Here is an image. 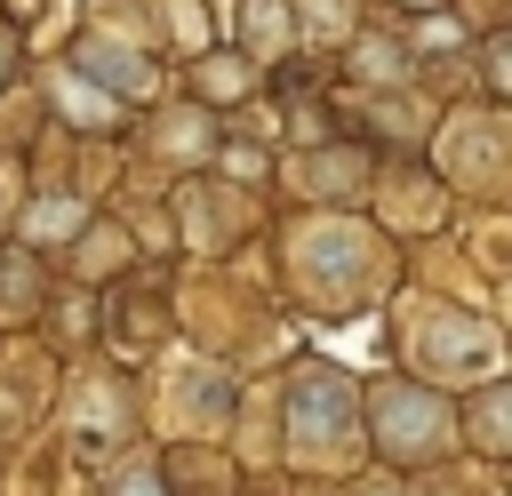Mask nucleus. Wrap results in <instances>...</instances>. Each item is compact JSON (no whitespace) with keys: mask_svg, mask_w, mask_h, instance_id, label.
Returning <instances> with one entry per match:
<instances>
[{"mask_svg":"<svg viewBox=\"0 0 512 496\" xmlns=\"http://www.w3.org/2000/svg\"><path fill=\"white\" fill-rule=\"evenodd\" d=\"M296 272H304V296L328 304V312L376 296V248H368V232L344 224V216H320V224L296 240Z\"/></svg>","mask_w":512,"mask_h":496,"instance_id":"f257e3e1","label":"nucleus"},{"mask_svg":"<svg viewBox=\"0 0 512 496\" xmlns=\"http://www.w3.org/2000/svg\"><path fill=\"white\" fill-rule=\"evenodd\" d=\"M368 424H376L384 456H432V448H448V400H432L424 384H376Z\"/></svg>","mask_w":512,"mask_h":496,"instance_id":"f03ea898","label":"nucleus"},{"mask_svg":"<svg viewBox=\"0 0 512 496\" xmlns=\"http://www.w3.org/2000/svg\"><path fill=\"white\" fill-rule=\"evenodd\" d=\"M288 432H296L304 456H312V448H344V440H352V384H344L336 368H304V376L288 384Z\"/></svg>","mask_w":512,"mask_h":496,"instance_id":"7ed1b4c3","label":"nucleus"},{"mask_svg":"<svg viewBox=\"0 0 512 496\" xmlns=\"http://www.w3.org/2000/svg\"><path fill=\"white\" fill-rule=\"evenodd\" d=\"M416 352H424L432 368H448V376H496V360H504L496 328H480V320H432Z\"/></svg>","mask_w":512,"mask_h":496,"instance_id":"20e7f679","label":"nucleus"},{"mask_svg":"<svg viewBox=\"0 0 512 496\" xmlns=\"http://www.w3.org/2000/svg\"><path fill=\"white\" fill-rule=\"evenodd\" d=\"M80 64H88V72H104V80H112V96H152V64H144V56H128V48H112V40H88V48H80Z\"/></svg>","mask_w":512,"mask_h":496,"instance_id":"39448f33","label":"nucleus"},{"mask_svg":"<svg viewBox=\"0 0 512 496\" xmlns=\"http://www.w3.org/2000/svg\"><path fill=\"white\" fill-rule=\"evenodd\" d=\"M472 432H480L488 448H512V392H488V400L472 408Z\"/></svg>","mask_w":512,"mask_h":496,"instance_id":"423d86ee","label":"nucleus"},{"mask_svg":"<svg viewBox=\"0 0 512 496\" xmlns=\"http://www.w3.org/2000/svg\"><path fill=\"white\" fill-rule=\"evenodd\" d=\"M200 88H208L216 104H232V96L248 88V64H232V56H216V64H200Z\"/></svg>","mask_w":512,"mask_h":496,"instance_id":"0eeeda50","label":"nucleus"},{"mask_svg":"<svg viewBox=\"0 0 512 496\" xmlns=\"http://www.w3.org/2000/svg\"><path fill=\"white\" fill-rule=\"evenodd\" d=\"M304 16H312V32H344L352 0H304Z\"/></svg>","mask_w":512,"mask_h":496,"instance_id":"6e6552de","label":"nucleus"},{"mask_svg":"<svg viewBox=\"0 0 512 496\" xmlns=\"http://www.w3.org/2000/svg\"><path fill=\"white\" fill-rule=\"evenodd\" d=\"M112 496H160V480H152L144 464H120V472H112Z\"/></svg>","mask_w":512,"mask_h":496,"instance_id":"1a4fd4ad","label":"nucleus"},{"mask_svg":"<svg viewBox=\"0 0 512 496\" xmlns=\"http://www.w3.org/2000/svg\"><path fill=\"white\" fill-rule=\"evenodd\" d=\"M72 224H80V208H72V200H64V208H56V200H48V208H40V216H32V232H72Z\"/></svg>","mask_w":512,"mask_h":496,"instance_id":"9d476101","label":"nucleus"},{"mask_svg":"<svg viewBox=\"0 0 512 496\" xmlns=\"http://www.w3.org/2000/svg\"><path fill=\"white\" fill-rule=\"evenodd\" d=\"M488 72H496V88H512V32L488 48Z\"/></svg>","mask_w":512,"mask_h":496,"instance_id":"9b49d317","label":"nucleus"},{"mask_svg":"<svg viewBox=\"0 0 512 496\" xmlns=\"http://www.w3.org/2000/svg\"><path fill=\"white\" fill-rule=\"evenodd\" d=\"M0 64H8V48H0Z\"/></svg>","mask_w":512,"mask_h":496,"instance_id":"f8f14e48","label":"nucleus"}]
</instances>
